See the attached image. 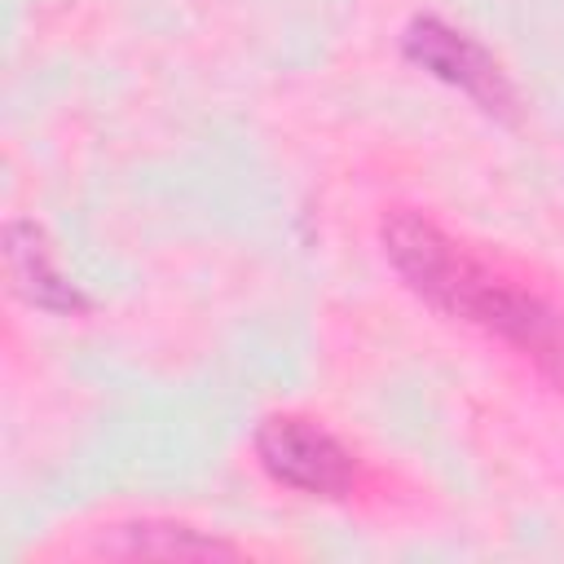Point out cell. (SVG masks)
Instances as JSON below:
<instances>
[{
  "mask_svg": "<svg viewBox=\"0 0 564 564\" xmlns=\"http://www.w3.org/2000/svg\"><path fill=\"white\" fill-rule=\"evenodd\" d=\"M383 251H388L392 269L432 308L463 317V322L516 344L538 366L564 375V317L551 313L542 300L516 291L498 273H489L454 238H445L432 220H423L414 212H397L383 225Z\"/></svg>",
  "mask_w": 564,
  "mask_h": 564,
  "instance_id": "1",
  "label": "cell"
},
{
  "mask_svg": "<svg viewBox=\"0 0 564 564\" xmlns=\"http://www.w3.org/2000/svg\"><path fill=\"white\" fill-rule=\"evenodd\" d=\"M256 454L278 485L313 498H339L352 485V454L326 427L295 414L269 419L256 432Z\"/></svg>",
  "mask_w": 564,
  "mask_h": 564,
  "instance_id": "2",
  "label": "cell"
},
{
  "mask_svg": "<svg viewBox=\"0 0 564 564\" xmlns=\"http://www.w3.org/2000/svg\"><path fill=\"white\" fill-rule=\"evenodd\" d=\"M405 57L419 62L423 70H432L436 79L463 88L467 97H476L480 106L489 110H502L511 101V88H507V75L502 66L463 31L445 26L441 18H419L405 35Z\"/></svg>",
  "mask_w": 564,
  "mask_h": 564,
  "instance_id": "3",
  "label": "cell"
},
{
  "mask_svg": "<svg viewBox=\"0 0 564 564\" xmlns=\"http://www.w3.org/2000/svg\"><path fill=\"white\" fill-rule=\"evenodd\" d=\"M9 273L18 282V291L48 308V313H75L84 308L79 291L62 278V269L53 264V251L44 242V234L35 225H9Z\"/></svg>",
  "mask_w": 564,
  "mask_h": 564,
  "instance_id": "4",
  "label": "cell"
},
{
  "mask_svg": "<svg viewBox=\"0 0 564 564\" xmlns=\"http://www.w3.org/2000/svg\"><path fill=\"white\" fill-rule=\"evenodd\" d=\"M110 555H141V560H212V555H234L229 542L207 538L189 524L176 520H137L119 524L110 542H101Z\"/></svg>",
  "mask_w": 564,
  "mask_h": 564,
  "instance_id": "5",
  "label": "cell"
}]
</instances>
